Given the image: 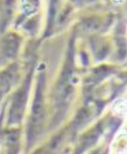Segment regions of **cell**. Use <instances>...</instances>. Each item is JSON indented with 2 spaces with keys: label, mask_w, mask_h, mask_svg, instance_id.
<instances>
[{
  "label": "cell",
  "mask_w": 127,
  "mask_h": 154,
  "mask_svg": "<svg viewBox=\"0 0 127 154\" xmlns=\"http://www.w3.org/2000/svg\"><path fill=\"white\" fill-rule=\"evenodd\" d=\"M3 45L5 56L8 58H12L18 51L19 47V38L14 34H9L5 38Z\"/></svg>",
  "instance_id": "1"
},
{
  "label": "cell",
  "mask_w": 127,
  "mask_h": 154,
  "mask_svg": "<svg viewBox=\"0 0 127 154\" xmlns=\"http://www.w3.org/2000/svg\"><path fill=\"white\" fill-rule=\"evenodd\" d=\"M15 69H9L2 73L1 76V92L2 94L8 92L15 80Z\"/></svg>",
  "instance_id": "2"
},
{
  "label": "cell",
  "mask_w": 127,
  "mask_h": 154,
  "mask_svg": "<svg viewBox=\"0 0 127 154\" xmlns=\"http://www.w3.org/2000/svg\"><path fill=\"white\" fill-rule=\"evenodd\" d=\"M84 27L87 30L93 31L97 29L99 26V21L97 19H89L83 23Z\"/></svg>",
  "instance_id": "3"
},
{
  "label": "cell",
  "mask_w": 127,
  "mask_h": 154,
  "mask_svg": "<svg viewBox=\"0 0 127 154\" xmlns=\"http://www.w3.org/2000/svg\"><path fill=\"white\" fill-rule=\"evenodd\" d=\"M56 3H53V2H52L51 3V6L50 8V11H49V15H48V29L51 28L54 18H55V15H56Z\"/></svg>",
  "instance_id": "4"
},
{
  "label": "cell",
  "mask_w": 127,
  "mask_h": 154,
  "mask_svg": "<svg viewBox=\"0 0 127 154\" xmlns=\"http://www.w3.org/2000/svg\"><path fill=\"white\" fill-rule=\"evenodd\" d=\"M108 69L107 67H101L100 68H97L94 71V74L98 77V78L101 79L107 73Z\"/></svg>",
  "instance_id": "5"
},
{
  "label": "cell",
  "mask_w": 127,
  "mask_h": 154,
  "mask_svg": "<svg viewBox=\"0 0 127 154\" xmlns=\"http://www.w3.org/2000/svg\"><path fill=\"white\" fill-rule=\"evenodd\" d=\"M81 60H82V63L83 64V65L86 66L88 64V56L85 53H82L81 55Z\"/></svg>",
  "instance_id": "6"
}]
</instances>
